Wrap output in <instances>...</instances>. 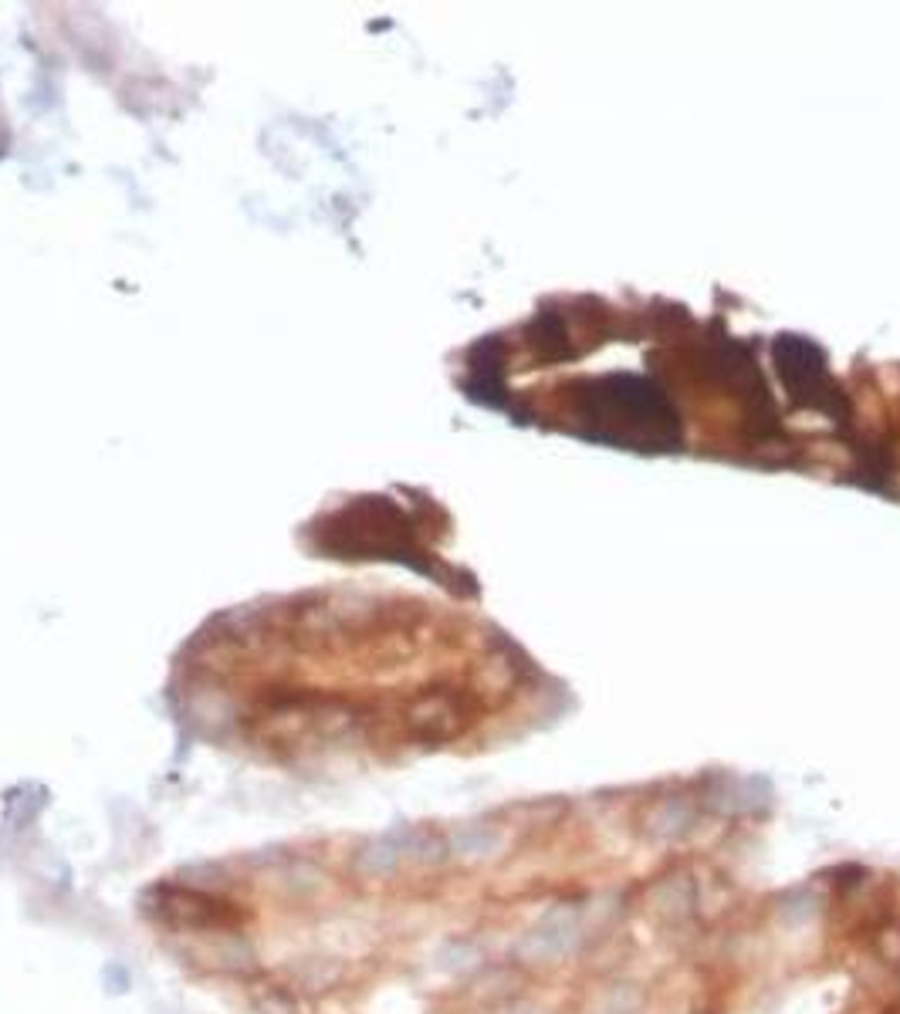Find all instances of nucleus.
Returning <instances> with one entry per match:
<instances>
[{
	"label": "nucleus",
	"instance_id": "0eeeda50",
	"mask_svg": "<svg viewBox=\"0 0 900 1014\" xmlns=\"http://www.w3.org/2000/svg\"><path fill=\"white\" fill-rule=\"evenodd\" d=\"M873 954L883 967L900 971V923H887L873 933Z\"/></svg>",
	"mask_w": 900,
	"mask_h": 1014
},
{
	"label": "nucleus",
	"instance_id": "423d86ee",
	"mask_svg": "<svg viewBox=\"0 0 900 1014\" xmlns=\"http://www.w3.org/2000/svg\"><path fill=\"white\" fill-rule=\"evenodd\" d=\"M285 890H288V897H295V900L315 897V893L321 890V869L311 866V862H305V859L292 862V869H288V875H285Z\"/></svg>",
	"mask_w": 900,
	"mask_h": 1014
},
{
	"label": "nucleus",
	"instance_id": "f03ea898",
	"mask_svg": "<svg viewBox=\"0 0 900 1014\" xmlns=\"http://www.w3.org/2000/svg\"><path fill=\"white\" fill-rule=\"evenodd\" d=\"M691 910H694V887L687 883V875L684 879L674 875V879H664V883L654 887V913L664 923L684 920Z\"/></svg>",
	"mask_w": 900,
	"mask_h": 1014
},
{
	"label": "nucleus",
	"instance_id": "20e7f679",
	"mask_svg": "<svg viewBox=\"0 0 900 1014\" xmlns=\"http://www.w3.org/2000/svg\"><path fill=\"white\" fill-rule=\"evenodd\" d=\"M400 859H403V852H400L397 839H376L362 852H356V872L376 879V875L393 872L400 866Z\"/></svg>",
	"mask_w": 900,
	"mask_h": 1014
},
{
	"label": "nucleus",
	"instance_id": "7ed1b4c3",
	"mask_svg": "<svg viewBox=\"0 0 900 1014\" xmlns=\"http://www.w3.org/2000/svg\"><path fill=\"white\" fill-rule=\"evenodd\" d=\"M694 822V808L684 805L681 798L674 801H661L651 808V819H647V832L651 836H661V839H674L681 832H687Z\"/></svg>",
	"mask_w": 900,
	"mask_h": 1014
},
{
	"label": "nucleus",
	"instance_id": "f257e3e1",
	"mask_svg": "<svg viewBox=\"0 0 900 1014\" xmlns=\"http://www.w3.org/2000/svg\"><path fill=\"white\" fill-rule=\"evenodd\" d=\"M146 907L160 923L183 930V933H201V936H221V933H237L244 913L237 903L224 900L221 893L201 890V887H156L146 897Z\"/></svg>",
	"mask_w": 900,
	"mask_h": 1014
},
{
	"label": "nucleus",
	"instance_id": "6e6552de",
	"mask_svg": "<svg viewBox=\"0 0 900 1014\" xmlns=\"http://www.w3.org/2000/svg\"><path fill=\"white\" fill-rule=\"evenodd\" d=\"M494 842H498V839H494L491 832H484V829H468V832H461V836L454 839V849H458L461 856L478 859V856H488V849H491Z\"/></svg>",
	"mask_w": 900,
	"mask_h": 1014
},
{
	"label": "nucleus",
	"instance_id": "39448f33",
	"mask_svg": "<svg viewBox=\"0 0 900 1014\" xmlns=\"http://www.w3.org/2000/svg\"><path fill=\"white\" fill-rule=\"evenodd\" d=\"M514 987H519V971H514V967H488V971L471 984L474 997H484V1001L508 997V994H514Z\"/></svg>",
	"mask_w": 900,
	"mask_h": 1014
}]
</instances>
